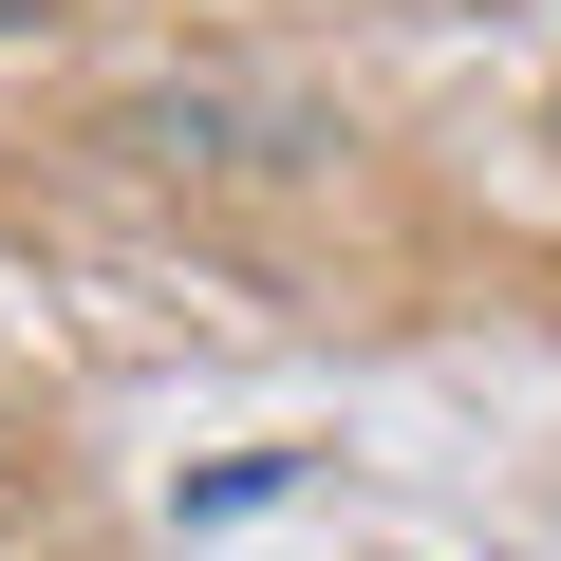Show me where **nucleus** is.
Returning <instances> with one entry per match:
<instances>
[{
	"mask_svg": "<svg viewBox=\"0 0 561 561\" xmlns=\"http://www.w3.org/2000/svg\"><path fill=\"white\" fill-rule=\"evenodd\" d=\"M20 20H57V0H0V38H20Z\"/></svg>",
	"mask_w": 561,
	"mask_h": 561,
	"instance_id": "2",
	"label": "nucleus"
},
{
	"mask_svg": "<svg viewBox=\"0 0 561 561\" xmlns=\"http://www.w3.org/2000/svg\"><path fill=\"white\" fill-rule=\"evenodd\" d=\"M280 486H300V468H280V449H243V468H206V486H187V524H243V505H280Z\"/></svg>",
	"mask_w": 561,
	"mask_h": 561,
	"instance_id": "1",
	"label": "nucleus"
}]
</instances>
